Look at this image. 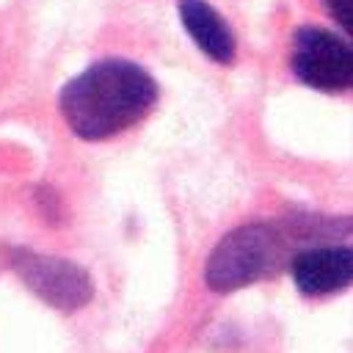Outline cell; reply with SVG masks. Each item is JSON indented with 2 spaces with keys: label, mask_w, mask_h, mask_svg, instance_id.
Instances as JSON below:
<instances>
[{
  "label": "cell",
  "mask_w": 353,
  "mask_h": 353,
  "mask_svg": "<svg viewBox=\"0 0 353 353\" xmlns=\"http://www.w3.org/2000/svg\"><path fill=\"white\" fill-rule=\"evenodd\" d=\"M157 99L152 74L124 58H108L61 88V113L83 141L113 138L138 124Z\"/></svg>",
  "instance_id": "cell-1"
},
{
  "label": "cell",
  "mask_w": 353,
  "mask_h": 353,
  "mask_svg": "<svg viewBox=\"0 0 353 353\" xmlns=\"http://www.w3.org/2000/svg\"><path fill=\"white\" fill-rule=\"evenodd\" d=\"M320 229L317 221H254L232 229L210 254L204 265V281L215 292H232L259 279L276 276L279 268L303 248Z\"/></svg>",
  "instance_id": "cell-2"
},
{
  "label": "cell",
  "mask_w": 353,
  "mask_h": 353,
  "mask_svg": "<svg viewBox=\"0 0 353 353\" xmlns=\"http://www.w3.org/2000/svg\"><path fill=\"white\" fill-rule=\"evenodd\" d=\"M6 259L8 268L28 284V290H33L41 301H47L55 309L74 312L85 306L94 295L88 273L74 262L36 254L30 248H8Z\"/></svg>",
  "instance_id": "cell-3"
},
{
  "label": "cell",
  "mask_w": 353,
  "mask_h": 353,
  "mask_svg": "<svg viewBox=\"0 0 353 353\" xmlns=\"http://www.w3.org/2000/svg\"><path fill=\"white\" fill-rule=\"evenodd\" d=\"M292 72L314 91H345L353 83V50L336 33L306 25L292 39Z\"/></svg>",
  "instance_id": "cell-4"
},
{
  "label": "cell",
  "mask_w": 353,
  "mask_h": 353,
  "mask_svg": "<svg viewBox=\"0 0 353 353\" xmlns=\"http://www.w3.org/2000/svg\"><path fill=\"white\" fill-rule=\"evenodd\" d=\"M290 273L303 295H331L353 279V251L347 245H309L290 259Z\"/></svg>",
  "instance_id": "cell-5"
},
{
  "label": "cell",
  "mask_w": 353,
  "mask_h": 353,
  "mask_svg": "<svg viewBox=\"0 0 353 353\" xmlns=\"http://www.w3.org/2000/svg\"><path fill=\"white\" fill-rule=\"evenodd\" d=\"M179 19L204 55L215 63L234 61V36L226 19L207 0H179Z\"/></svg>",
  "instance_id": "cell-6"
},
{
  "label": "cell",
  "mask_w": 353,
  "mask_h": 353,
  "mask_svg": "<svg viewBox=\"0 0 353 353\" xmlns=\"http://www.w3.org/2000/svg\"><path fill=\"white\" fill-rule=\"evenodd\" d=\"M323 6L345 33L353 30V0H323Z\"/></svg>",
  "instance_id": "cell-7"
},
{
  "label": "cell",
  "mask_w": 353,
  "mask_h": 353,
  "mask_svg": "<svg viewBox=\"0 0 353 353\" xmlns=\"http://www.w3.org/2000/svg\"><path fill=\"white\" fill-rule=\"evenodd\" d=\"M39 204H41L44 218H47V221H52V223H58V221H61V212H58V199H55V193H52L50 188H41V190H39Z\"/></svg>",
  "instance_id": "cell-8"
}]
</instances>
